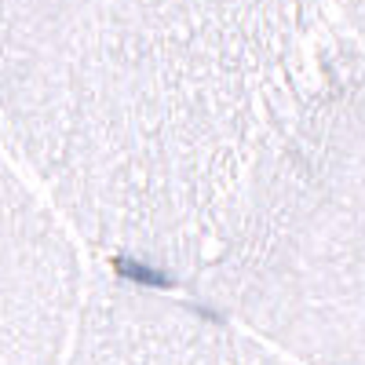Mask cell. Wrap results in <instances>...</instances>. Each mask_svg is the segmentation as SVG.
I'll return each mask as SVG.
<instances>
[{
	"instance_id": "6da1fadb",
	"label": "cell",
	"mask_w": 365,
	"mask_h": 365,
	"mask_svg": "<svg viewBox=\"0 0 365 365\" xmlns=\"http://www.w3.org/2000/svg\"><path fill=\"white\" fill-rule=\"evenodd\" d=\"M0 365H70L88 296L81 259L48 197L15 172L0 190Z\"/></svg>"
},
{
	"instance_id": "7a4b0ae2",
	"label": "cell",
	"mask_w": 365,
	"mask_h": 365,
	"mask_svg": "<svg viewBox=\"0 0 365 365\" xmlns=\"http://www.w3.org/2000/svg\"><path fill=\"white\" fill-rule=\"evenodd\" d=\"M70 365H303L249 329L125 278L88 282Z\"/></svg>"
}]
</instances>
